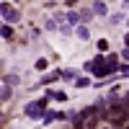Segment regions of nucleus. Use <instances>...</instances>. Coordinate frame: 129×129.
I'll list each match as a JSON object with an SVG mask.
<instances>
[{
  "label": "nucleus",
  "instance_id": "nucleus-3",
  "mask_svg": "<svg viewBox=\"0 0 129 129\" xmlns=\"http://www.w3.org/2000/svg\"><path fill=\"white\" fill-rule=\"evenodd\" d=\"M64 21H67L70 26H78L83 21V13H75V10H70V13H64Z\"/></svg>",
  "mask_w": 129,
  "mask_h": 129
},
{
  "label": "nucleus",
  "instance_id": "nucleus-6",
  "mask_svg": "<svg viewBox=\"0 0 129 129\" xmlns=\"http://www.w3.org/2000/svg\"><path fill=\"white\" fill-rule=\"evenodd\" d=\"M93 13H95V16H106V3L95 0V3H93Z\"/></svg>",
  "mask_w": 129,
  "mask_h": 129
},
{
  "label": "nucleus",
  "instance_id": "nucleus-10",
  "mask_svg": "<svg viewBox=\"0 0 129 129\" xmlns=\"http://www.w3.org/2000/svg\"><path fill=\"white\" fill-rule=\"evenodd\" d=\"M62 78H64V80H75V78H78V72H72V70H64V72H62Z\"/></svg>",
  "mask_w": 129,
  "mask_h": 129
},
{
  "label": "nucleus",
  "instance_id": "nucleus-2",
  "mask_svg": "<svg viewBox=\"0 0 129 129\" xmlns=\"http://www.w3.org/2000/svg\"><path fill=\"white\" fill-rule=\"evenodd\" d=\"M26 116H31V119H44V106H41L39 101L36 103H28L26 106Z\"/></svg>",
  "mask_w": 129,
  "mask_h": 129
},
{
  "label": "nucleus",
  "instance_id": "nucleus-8",
  "mask_svg": "<svg viewBox=\"0 0 129 129\" xmlns=\"http://www.w3.org/2000/svg\"><path fill=\"white\" fill-rule=\"evenodd\" d=\"M0 34H3L5 39H10V36H13V26H8V23H5L3 28H0Z\"/></svg>",
  "mask_w": 129,
  "mask_h": 129
},
{
  "label": "nucleus",
  "instance_id": "nucleus-9",
  "mask_svg": "<svg viewBox=\"0 0 129 129\" xmlns=\"http://www.w3.org/2000/svg\"><path fill=\"white\" fill-rule=\"evenodd\" d=\"M109 49H111L109 39H101V41H98V52H109Z\"/></svg>",
  "mask_w": 129,
  "mask_h": 129
},
{
  "label": "nucleus",
  "instance_id": "nucleus-12",
  "mask_svg": "<svg viewBox=\"0 0 129 129\" xmlns=\"http://www.w3.org/2000/svg\"><path fill=\"white\" fill-rule=\"evenodd\" d=\"M90 80L88 78H80V80H75V88H85V85H88Z\"/></svg>",
  "mask_w": 129,
  "mask_h": 129
},
{
  "label": "nucleus",
  "instance_id": "nucleus-11",
  "mask_svg": "<svg viewBox=\"0 0 129 129\" xmlns=\"http://www.w3.org/2000/svg\"><path fill=\"white\" fill-rule=\"evenodd\" d=\"M49 67V62L44 59V57H41V59H36V70H47Z\"/></svg>",
  "mask_w": 129,
  "mask_h": 129
},
{
  "label": "nucleus",
  "instance_id": "nucleus-7",
  "mask_svg": "<svg viewBox=\"0 0 129 129\" xmlns=\"http://www.w3.org/2000/svg\"><path fill=\"white\" fill-rule=\"evenodd\" d=\"M78 39H90V31H88V26H78Z\"/></svg>",
  "mask_w": 129,
  "mask_h": 129
},
{
  "label": "nucleus",
  "instance_id": "nucleus-4",
  "mask_svg": "<svg viewBox=\"0 0 129 129\" xmlns=\"http://www.w3.org/2000/svg\"><path fill=\"white\" fill-rule=\"evenodd\" d=\"M106 64L111 67V72H119V57L111 54V57H106Z\"/></svg>",
  "mask_w": 129,
  "mask_h": 129
},
{
  "label": "nucleus",
  "instance_id": "nucleus-5",
  "mask_svg": "<svg viewBox=\"0 0 129 129\" xmlns=\"http://www.w3.org/2000/svg\"><path fill=\"white\" fill-rule=\"evenodd\" d=\"M59 78H62V72H49V75H44V78H41V85L54 83V80H59Z\"/></svg>",
  "mask_w": 129,
  "mask_h": 129
},
{
  "label": "nucleus",
  "instance_id": "nucleus-13",
  "mask_svg": "<svg viewBox=\"0 0 129 129\" xmlns=\"http://www.w3.org/2000/svg\"><path fill=\"white\" fill-rule=\"evenodd\" d=\"M119 72L121 75H129V64H119Z\"/></svg>",
  "mask_w": 129,
  "mask_h": 129
},
{
  "label": "nucleus",
  "instance_id": "nucleus-1",
  "mask_svg": "<svg viewBox=\"0 0 129 129\" xmlns=\"http://www.w3.org/2000/svg\"><path fill=\"white\" fill-rule=\"evenodd\" d=\"M0 16H3L8 23H18V21H21V13L16 8H8V5H0Z\"/></svg>",
  "mask_w": 129,
  "mask_h": 129
},
{
  "label": "nucleus",
  "instance_id": "nucleus-15",
  "mask_svg": "<svg viewBox=\"0 0 129 129\" xmlns=\"http://www.w3.org/2000/svg\"><path fill=\"white\" fill-rule=\"evenodd\" d=\"M124 44H126V47H129V34H126V36H124Z\"/></svg>",
  "mask_w": 129,
  "mask_h": 129
},
{
  "label": "nucleus",
  "instance_id": "nucleus-14",
  "mask_svg": "<svg viewBox=\"0 0 129 129\" xmlns=\"http://www.w3.org/2000/svg\"><path fill=\"white\" fill-rule=\"evenodd\" d=\"M121 57H124V59L129 62V49H124V52H121Z\"/></svg>",
  "mask_w": 129,
  "mask_h": 129
}]
</instances>
